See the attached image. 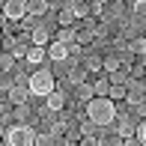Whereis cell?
Instances as JSON below:
<instances>
[{
  "instance_id": "obj_34",
  "label": "cell",
  "mask_w": 146,
  "mask_h": 146,
  "mask_svg": "<svg viewBox=\"0 0 146 146\" xmlns=\"http://www.w3.org/2000/svg\"><path fill=\"white\" fill-rule=\"evenodd\" d=\"M119 146H143V143H137V140H134V137H125V140H122V143H119Z\"/></svg>"
},
{
  "instance_id": "obj_31",
  "label": "cell",
  "mask_w": 146,
  "mask_h": 146,
  "mask_svg": "<svg viewBox=\"0 0 146 146\" xmlns=\"http://www.w3.org/2000/svg\"><path fill=\"white\" fill-rule=\"evenodd\" d=\"M128 6H131L134 15H143V12H146V3H143V0H134V3H128Z\"/></svg>"
},
{
  "instance_id": "obj_30",
  "label": "cell",
  "mask_w": 146,
  "mask_h": 146,
  "mask_svg": "<svg viewBox=\"0 0 146 146\" xmlns=\"http://www.w3.org/2000/svg\"><path fill=\"white\" fill-rule=\"evenodd\" d=\"M27 116H30L27 104H24V108H15V122H27Z\"/></svg>"
},
{
  "instance_id": "obj_20",
  "label": "cell",
  "mask_w": 146,
  "mask_h": 146,
  "mask_svg": "<svg viewBox=\"0 0 146 146\" xmlns=\"http://www.w3.org/2000/svg\"><path fill=\"white\" fill-rule=\"evenodd\" d=\"M128 54H134V57L146 54V42H143L140 36H137V39H131V45H128Z\"/></svg>"
},
{
  "instance_id": "obj_10",
  "label": "cell",
  "mask_w": 146,
  "mask_h": 146,
  "mask_svg": "<svg viewBox=\"0 0 146 146\" xmlns=\"http://www.w3.org/2000/svg\"><path fill=\"white\" fill-rule=\"evenodd\" d=\"M45 108H48V110H54V113H60V110L66 108V96H63L60 90H54L51 96H45Z\"/></svg>"
},
{
  "instance_id": "obj_18",
  "label": "cell",
  "mask_w": 146,
  "mask_h": 146,
  "mask_svg": "<svg viewBox=\"0 0 146 146\" xmlns=\"http://www.w3.org/2000/svg\"><path fill=\"white\" fill-rule=\"evenodd\" d=\"M78 98H81V102H92V98H96V92H92V84H78Z\"/></svg>"
},
{
  "instance_id": "obj_28",
  "label": "cell",
  "mask_w": 146,
  "mask_h": 146,
  "mask_svg": "<svg viewBox=\"0 0 146 146\" xmlns=\"http://www.w3.org/2000/svg\"><path fill=\"white\" fill-rule=\"evenodd\" d=\"M104 6H108V3H102V0H96V3H90V15H102V12H104Z\"/></svg>"
},
{
  "instance_id": "obj_35",
  "label": "cell",
  "mask_w": 146,
  "mask_h": 146,
  "mask_svg": "<svg viewBox=\"0 0 146 146\" xmlns=\"http://www.w3.org/2000/svg\"><path fill=\"white\" fill-rule=\"evenodd\" d=\"M69 54L72 57H81V45H69Z\"/></svg>"
},
{
  "instance_id": "obj_5",
  "label": "cell",
  "mask_w": 146,
  "mask_h": 146,
  "mask_svg": "<svg viewBox=\"0 0 146 146\" xmlns=\"http://www.w3.org/2000/svg\"><path fill=\"white\" fill-rule=\"evenodd\" d=\"M137 122H140V119H134V116H119L116 113V119H113V131H116V137H119V140H125V137H131V134H134V125Z\"/></svg>"
},
{
  "instance_id": "obj_11",
  "label": "cell",
  "mask_w": 146,
  "mask_h": 146,
  "mask_svg": "<svg viewBox=\"0 0 146 146\" xmlns=\"http://www.w3.org/2000/svg\"><path fill=\"white\" fill-rule=\"evenodd\" d=\"M102 69H104V75H113V72L122 69V60L116 54H108V57H102Z\"/></svg>"
},
{
  "instance_id": "obj_15",
  "label": "cell",
  "mask_w": 146,
  "mask_h": 146,
  "mask_svg": "<svg viewBox=\"0 0 146 146\" xmlns=\"http://www.w3.org/2000/svg\"><path fill=\"white\" fill-rule=\"evenodd\" d=\"M27 9H30L33 18H39V15H45V12H51V3L48 0H33V3H27Z\"/></svg>"
},
{
  "instance_id": "obj_16",
  "label": "cell",
  "mask_w": 146,
  "mask_h": 146,
  "mask_svg": "<svg viewBox=\"0 0 146 146\" xmlns=\"http://www.w3.org/2000/svg\"><path fill=\"white\" fill-rule=\"evenodd\" d=\"M45 54H48L45 48H36V45H30L24 57H27V63H33V66H36V63H42V60H45Z\"/></svg>"
},
{
  "instance_id": "obj_32",
  "label": "cell",
  "mask_w": 146,
  "mask_h": 146,
  "mask_svg": "<svg viewBox=\"0 0 146 146\" xmlns=\"http://www.w3.org/2000/svg\"><path fill=\"white\" fill-rule=\"evenodd\" d=\"M36 24H39L36 18H33V15H27V18H24V21H21V30H27V33H30L33 27H36Z\"/></svg>"
},
{
  "instance_id": "obj_23",
  "label": "cell",
  "mask_w": 146,
  "mask_h": 146,
  "mask_svg": "<svg viewBox=\"0 0 146 146\" xmlns=\"http://www.w3.org/2000/svg\"><path fill=\"white\" fill-rule=\"evenodd\" d=\"M57 140L60 137H54V134H36V143L33 146H57Z\"/></svg>"
},
{
  "instance_id": "obj_4",
  "label": "cell",
  "mask_w": 146,
  "mask_h": 146,
  "mask_svg": "<svg viewBox=\"0 0 146 146\" xmlns=\"http://www.w3.org/2000/svg\"><path fill=\"white\" fill-rule=\"evenodd\" d=\"M3 15L9 18V21H24V18L30 15L27 0H6L3 3Z\"/></svg>"
},
{
  "instance_id": "obj_26",
  "label": "cell",
  "mask_w": 146,
  "mask_h": 146,
  "mask_svg": "<svg viewBox=\"0 0 146 146\" xmlns=\"http://www.w3.org/2000/svg\"><path fill=\"white\" fill-rule=\"evenodd\" d=\"M81 134H84V137H96V125H92L90 119H84V122H81Z\"/></svg>"
},
{
  "instance_id": "obj_27",
  "label": "cell",
  "mask_w": 146,
  "mask_h": 146,
  "mask_svg": "<svg viewBox=\"0 0 146 146\" xmlns=\"http://www.w3.org/2000/svg\"><path fill=\"white\" fill-rule=\"evenodd\" d=\"M15 48H18V39L6 36V39H3V51H6V54H12V51H15Z\"/></svg>"
},
{
  "instance_id": "obj_2",
  "label": "cell",
  "mask_w": 146,
  "mask_h": 146,
  "mask_svg": "<svg viewBox=\"0 0 146 146\" xmlns=\"http://www.w3.org/2000/svg\"><path fill=\"white\" fill-rule=\"evenodd\" d=\"M54 90H57V78H54V72H51V69H36V72L27 78V92H30V96L45 98V96H51Z\"/></svg>"
},
{
  "instance_id": "obj_21",
  "label": "cell",
  "mask_w": 146,
  "mask_h": 146,
  "mask_svg": "<svg viewBox=\"0 0 146 146\" xmlns=\"http://www.w3.org/2000/svg\"><path fill=\"white\" fill-rule=\"evenodd\" d=\"M108 98H110V102H125V87H110L108 90Z\"/></svg>"
},
{
  "instance_id": "obj_19",
  "label": "cell",
  "mask_w": 146,
  "mask_h": 146,
  "mask_svg": "<svg viewBox=\"0 0 146 146\" xmlns=\"http://www.w3.org/2000/svg\"><path fill=\"white\" fill-rule=\"evenodd\" d=\"M69 9H72L75 18H87L90 15V3H81V0H78V3H69Z\"/></svg>"
},
{
  "instance_id": "obj_8",
  "label": "cell",
  "mask_w": 146,
  "mask_h": 146,
  "mask_svg": "<svg viewBox=\"0 0 146 146\" xmlns=\"http://www.w3.org/2000/svg\"><path fill=\"white\" fill-rule=\"evenodd\" d=\"M27 98H30V92L24 84H15V87H9V102L15 104V108H24L27 104Z\"/></svg>"
},
{
  "instance_id": "obj_33",
  "label": "cell",
  "mask_w": 146,
  "mask_h": 146,
  "mask_svg": "<svg viewBox=\"0 0 146 146\" xmlns=\"http://www.w3.org/2000/svg\"><path fill=\"white\" fill-rule=\"evenodd\" d=\"M78 146H98V143H96V137H81V143H78Z\"/></svg>"
},
{
  "instance_id": "obj_29",
  "label": "cell",
  "mask_w": 146,
  "mask_h": 146,
  "mask_svg": "<svg viewBox=\"0 0 146 146\" xmlns=\"http://www.w3.org/2000/svg\"><path fill=\"white\" fill-rule=\"evenodd\" d=\"M143 72H146V66H143V63H134V69H131V75H134V78H131V81H143Z\"/></svg>"
},
{
  "instance_id": "obj_1",
  "label": "cell",
  "mask_w": 146,
  "mask_h": 146,
  "mask_svg": "<svg viewBox=\"0 0 146 146\" xmlns=\"http://www.w3.org/2000/svg\"><path fill=\"white\" fill-rule=\"evenodd\" d=\"M116 104L110 102V98H92V102H87V119L96 128H104V125H113L116 119Z\"/></svg>"
},
{
  "instance_id": "obj_36",
  "label": "cell",
  "mask_w": 146,
  "mask_h": 146,
  "mask_svg": "<svg viewBox=\"0 0 146 146\" xmlns=\"http://www.w3.org/2000/svg\"><path fill=\"white\" fill-rule=\"evenodd\" d=\"M63 146H78V143H63Z\"/></svg>"
},
{
  "instance_id": "obj_17",
  "label": "cell",
  "mask_w": 146,
  "mask_h": 146,
  "mask_svg": "<svg viewBox=\"0 0 146 146\" xmlns=\"http://www.w3.org/2000/svg\"><path fill=\"white\" fill-rule=\"evenodd\" d=\"M84 72H92V75H98V72H102V57H87L84 60Z\"/></svg>"
},
{
  "instance_id": "obj_6",
  "label": "cell",
  "mask_w": 146,
  "mask_h": 146,
  "mask_svg": "<svg viewBox=\"0 0 146 146\" xmlns=\"http://www.w3.org/2000/svg\"><path fill=\"white\" fill-rule=\"evenodd\" d=\"M48 42H51V27L45 21H39L36 27L30 30V45H36V48H48Z\"/></svg>"
},
{
  "instance_id": "obj_22",
  "label": "cell",
  "mask_w": 146,
  "mask_h": 146,
  "mask_svg": "<svg viewBox=\"0 0 146 146\" xmlns=\"http://www.w3.org/2000/svg\"><path fill=\"white\" fill-rule=\"evenodd\" d=\"M131 137H134L137 143H143V146H146V122H143V119L134 125V134H131Z\"/></svg>"
},
{
  "instance_id": "obj_14",
  "label": "cell",
  "mask_w": 146,
  "mask_h": 146,
  "mask_svg": "<svg viewBox=\"0 0 146 146\" xmlns=\"http://www.w3.org/2000/svg\"><path fill=\"white\" fill-rule=\"evenodd\" d=\"M57 21H60V27H75V15H72L69 3H63V6H60V12H57Z\"/></svg>"
},
{
  "instance_id": "obj_9",
  "label": "cell",
  "mask_w": 146,
  "mask_h": 146,
  "mask_svg": "<svg viewBox=\"0 0 146 146\" xmlns=\"http://www.w3.org/2000/svg\"><path fill=\"white\" fill-rule=\"evenodd\" d=\"M108 90H110V81L104 72H98L96 78H92V92H96V98H108Z\"/></svg>"
},
{
  "instance_id": "obj_7",
  "label": "cell",
  "mask_w": 146,
  "mask_h": 146,
  "mask_svg": "<svg viewBox=\"0 0 146 146\" xmlns=\"http://www.w3.org/2000/svg\"><path fill=\"white\" fill-rule=\"evenodd\" d=\"M143 92H146L143 81H128V84H125V102L134 108V104H140V102H143Z\"/></svg>"
},
{
  "instance_id": "obj_3",
  "label": "cell",
  "mask_w": 146,
  "mask_h": 146,
  "mask_svg": "<svg viewBox=\"0 0 146 146\" xmlns=\"http://www.w3.org/2000/svg\"><path fill=\"white\" fill-rule=\"evenodd\" d=\"M3 143L6 146H33L36 143V131L27 122H12L9 128L3 131Z\"/></svg>"
},
{
  "instance_id": "obj_25",
  "label": "cell",
  "mask_w": 146,
  "mask_h": 146,
  "mask_svg": "<svg viewBox=\"0 0 146 146\" xmlns=\"http://www.w3.org/2000/svg\"><path fill=\"white\" fill-rule=\"evenodd\" d=\"M84 75H87L84 69H75V72H69V84H75V87H78V84H84Z\"/></svg>"
},
{
  "instance_id": "obj_24",
  "label": "cell",
  "mask_w": 146,
  "mask_h": 146,
  "mask_svg": "<svg viewBox=\"0 0 146 146\" xmlns=\"http://www.w3.org/2000/svg\"><path fill=\"white\" fill-rule=\"evenodd\" d=\"M12 66H15V60H12V54H6V51H0V72H9Z\"/></svg>"
},
{
  "instance_id": "obj_12",
  "label": "cell",
  "mask_w": 146,
  "mask_h": 146,
  "mask_svg": "<svg viewBox=\"0 0 146 146\" xmlns=\"http://www.w3.org/2000/svg\"><path fill=\"white\" fill-rule=\"evenodd\" d=\"M75 39H78V30H75V27H60V30H57V42L66 45V48L75 45Z\"/></svg>"
},
{
  "instance_id": "obj_13",
  "label": "cell",
  "mask_w": 146,
  "mask_h": 146,
  "mask_svg": "<svg viewBox=\"0 0 146 146\" xmlns=\"http://www.w3.org/2000/svg\"><path fill=\"white\" fill-rule=\"evenodd\" d=\"M48 57L54 60V63H63V60L69 57V48L60 45V42H51V45H48Z\"/></svg>"
}]
</instances>
